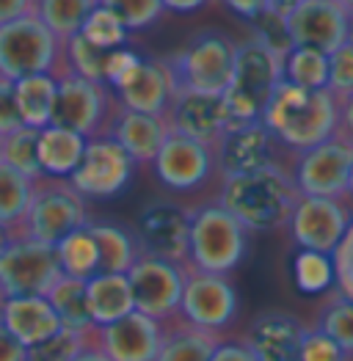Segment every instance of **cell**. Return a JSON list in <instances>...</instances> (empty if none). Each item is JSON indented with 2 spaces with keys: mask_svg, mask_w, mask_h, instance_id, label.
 Segmentation results:
<instances>
[{
  "mask_svg": "<svg viewBox=\"0 0 353 361\" xmlns=\"http://www.w3.org/2000/svg\"><path fill=\"white\" fill-rule=\"evenodd\" d=\"M263 124L276 144L298 154L340 133V99L328 89H298L282 80L265 105Z\"/></svg>",
  "mask_w": 353,
  "mask_h": 361,
  "instance_id": "6da1fadb",
  "label": "cell"
},
{
  "mask_svg": "<svg viewBox=\"0 0 353 361\" xmlns=\"http://www.w3.org/2000/svg\"><path fill=\"white\" fill-rule=\"evenodd\" d=\"M301 193L293 174L279 163L221 180L218 204L243 224L246 232H273L290 224Z\"/></svg>",
  "mask_w": 353,
  "mask_h": 361,
  "instance_id": "7a4b0ae2",
  "label": "cell"
},
{
  "mask_svg": "<svg viewBox=\"0 0 353 361\" xmlns=\"http://www.w3.org/2000/svg\"><path fill=\"white\" fill-rule=\"evenodd\" d=\"M249 251V232L218 202L191 210L188 259L185 268L199 273L229 276Z\"/></svg>",
  "mask_w": 353,
  "mask_h": 361,
  "instance_id": "3957f363",
  "label": "cell"
},
{
  "mask_svg": "<svg viewBox=\"0 0 353 361\" xmlns=\"http://www.w3.org/2000/svg\"><path fill=\"white\" fill-rule=\"evenodd\" d=\"M64 72H69L64 59V42L50 33L36 11L0 25V78L14 83L30 75L61 78Z\"/></svg>",
  "mask_w": 353,
  "mask_h": 361,
  "instance_id": "277c9868",
  "label": "cell"
},
{
  "mask_svg": "<svg viewBox=\"0 0 353 361\" xmlns=\"http://www.w3.org/2000/svg\"><path fill=\"white\" fill-rule=\"evenodd\" d=\"M237 44L221 30L196 33L182 50L166 56L163 66L172 75L174 91H202V94H224L232 83Z\"/></svg>",
  "mask_w": 353,
  "mask_h": 361,
  "instance_id": "5b68a950",
  "label": "cell"
},
{
  "mask_svg": "<svg viewBox=\"0 0 353 361\" xmlns=\"http://www.w3.org/2000/svg\"><path fill=\"white\" fill-rule=\"evenodd\" d=\"M282 83V56L265 47L260 39H246L235 50L232 83L224 91V102L232 124L263 121V111L270 94Z\"/></svg>",
  "mask_w": 353,
  "mask_h": 361,
  "instance_id": "8992f818",
  "label": "cell"
},
{
  "mask_svg": "<svg viewBox=\"0 0 353 361\" xmlns=\"http://www.w3.org/2000/svg\"><path fill=\"white\" fill-rule=\"evenodd\" d=\"M88 226L86 199L72 188L69 180H42L33 185V199L25 212L20 238H30L56 248L66 235Z\"/></svg>",
  "mask_w": 353,
  "mask_h": 361,
  "instance_id": "52a82bcc",
  "label": "cell"
},
{
  "mask_svg": "<svg viewBox=\"0 0 353 361\" xmlns=\"http://www.w3.org/2000/svg\"><path fill=\"white\" fill-rule=\"evenodd\" d=\"M114 111H116V97L105 83L80 78L75 72H64L59 78L50 124L72 130L83 138H97L105 135V127Z\"/></svg>",
  "mask_w": 353,
  "mask_h": 361,
  "instance_id": "ba28073f",
  "label": "cell"
},
{
  "mask_svg": "<svg viewBox=\"0 0 353 361\" xmlns=\"http://www.w3.org/2000/svg\"><path fill=\"white\" fill-rule=\"evenodd\" d=\"M185 276H188V268L179 262L138 254V259L127 271L136 312L147 314L157 323H169V320L179 317Z\"/></svg>",
  "mask_w": 353,
  "mask_h": 361,
  "instance_id": "9c48e42d",
  "label": "cell"
},
{
  "mask_svg": "<svg viewBox=\"0 0 353 361\" xmlns=\"http://www.w3.org/2000/svg\"><path fill=\"white\" fill-rule=\"evenodd\" d=\"M61 265L56 248L30 238H11L0 251V293L3 298L47 295L59 281Z\"/></svg>",
  "mask_w": 353,
  "mask_h": 361,
  "instance_id": "30bf717a",
  "label": "cell"
},
{
  "mask_svg": "<svg viewBox=\"0 0 353 361\" xmlns=\"http://www.w3.org/2000/svg\"><path fill=\"white\" fill-rule=\"evenodd\" d=\"M353 166V141L342 133L331 135L328 141L298 152L293 166V182L301 196H323L342 199L348 196V177Z\"/></svg>",
  "mask_w": 353,
  "mask_h": 361,
  "instance_id": "8fae6325",
  "label": "cell"
},
{
  "mask_svg": "<svg viewBox=\"0 0 353 361\" xmlns=\"http://www.w3.org/2000/svg\"><path fill=\"white\" fill-rule=\"evenodd\" d=\"M235 317L237 293L227 276L188 271L182 301H179V320L202 331L224 336V331L235 323Z\"/></svg>",
  "mask_w": 353,
  "mask_h": 361,
  "instance_id": "7c38bea8",
  "label": "cell"
},
{
  "mask_svg": "<svg viewBox=\"0 0 353 361\" xmlns=\"http://www.w3.org/2000/svg\"><path fill=\"white\" fill-rule=\"evenodd\" d=\"M293 47H312L331 56L351 42V8L342 0H301L285 17Z\"/></svg>",
  "mask_w": 353,
  "mask_h": 361,
  "instance_id": "4fadbf2b",
  "label": "cell"
},
{
  "mask_svg": "<svg viewBox=\"0 0 353 361\" xmlns=\"http://www.w3.org/2000/svg\"><path fill=\"white\" fill-rule=\"evenodd\" d=\"M133 171H136L133 157L114 138L97 135L86 141L83 160L69 182L83 199H114L130 185Z\"/></svg>",
  "mask_w": 353,
  "mask_h": 361,
  "instance_id": "5bb4252c",
  "label": "cell"
},
{
  "mask_svg": "<svg viewBox=\"0 0 353 361\" xmlns=\"http://www.w3.org/2000/svg\"><path fill=\"white\" fill-rule=\"evenodd\" d=\"M353 215L342 199L323 196H301L290 215V235L301 245V251L334 254V248L345 238Z\"/></svg>",
  "mask_w": 353,
  "mask_h": 361,
  "instance_id": "9a60e30c",
  "label": "cell"
},
{
  "mask_svg": "<svg viewBox=\"0 0 353 361\" xmlns=\"http://www.w3.org/2000/svg\"><path fill=\"white\" fill-rule=\"evenodd\" d=\"M215 152V171L221 180L249 174L276 163V138L268 133L263 121H237L224 130Z\"/></svg>",
  "mask_w": 353,
  "mask_h": 361,
  "instance_id": "2e32d148",
  "label": "cell"
},
{
  "mask_svg": "<svg viewBox=\"0 0 353 361\" xmlns=\"http://www.w3.org/2000/svg\"><path fill=\"white\" fill-rule=\"evenodd\" d=\"M188 229H191V210L176 207L172 202H155L138 215L133 238L138 243L141 254L185 265Z\"/></svg>",
  "mask_w": 353,
  "mask_h": 361,
  "instance_id": "e0dca14e",
  "label": "cell"
},
{
  "mask_svg": "<svg viewBox=\"0 0 353 361\" xmlns=\"http://www.w3.org/2000/svg\"><path fill=\"white\" fill-rule=\"evenodd\" d=\"M152 169L166 188L188 193V190L202 188L215 171V152L213 147L199 144L193 138L169 133L160 152L152 160Z\"/></svg>",
  "mask_w": 353,
  "mask_h": 361,
  "instance_id": "ac0fdd59",
  "label": "cell"
},
{
  "mask_svg": "<svg viewBox=\"0 0 353 361\" xmlns=\"http://www.w3.org/2000/svg\"><path fill=\"white\" fill-rule=\"evenodd\" d=\"M166 121L172 133H179L207 147H215L224 130L232 124L224 94H202V91H174Z\"/></svg>",
  "mask_w": 353,
  "mask_h": 361,
  "instance_id": "d6986e66",
  "label": "cell"
},
{
  "mask_svg": "<svg viewBox=\"0 0 353 361\" xmlns=\"http://www.w3.org/2000/svg\"><path fill=\"white\" fill-rule=\"evenodd\" d=\"M94 339L111 361H155L163 339V323L141 312H130L111 326H100Z\"/></svg>",
  "mask_w": 353,
  "mask_h": 361,
  "instance_id": "ffe728a7",
  "label": "cell"
},
{
  "mask_svg": "<svg viewBox=\"0 0 353 361\" xmlns=\"http://www.w3.org/2000/svg\"><path fill=\"white\" fill-rule=\"evenodd\" d=\"M306 323L290 312H263L243 334L246 348L257 361H301V339Z\"/></svg>",
  "mask_w": 353,
  "mask_h": 361,
  "instance_id": "44dd1931",
  "label": "cell"
},
{
  "mask_svg": "<svg viewBox=\"0 0 353 361\" xmlns=\"http://www.w3.org/2000/svg\"><path fill=\"white\" fill-rule=\"evenodd\" d=\"M119 108L133 111V114H147V116H160L166 119L172 99H174V83L163 61H141L138 69L127 83H121L116 91Z\"/></svg>",
  "mask_w": 353,
  "mask_h": 361,
  "instance_id": "7402d4cb",
  "label": "cell"
},
{
  "mask_svg": "<svg viewBox=\"0 0 353 361\" xmlns=\"http://www.w3.org/2000/svg\"><path fill=\"white\" fill-rule=\"evenodd\" d=\"M169 121L160 116H147V114H133L119 108L105 127V135L114 138L121 149L133 157V163H152L155 154L160 152L166 135H169Z\"/></svg>",
  "mask_w": 353,
  "mask_h": 361,
  "instance_id": "603a6c76",
  "label": "cell"
},
{
  "mask_svg": "<svg viewBox=\"0 0 353 361\" xmlns=\"http://www.w3.org/2000/svg\"><path fill=\"white\" fill-rule=\"evenodd\" d=\"M0 326L11 334L23 348H33L53 334L61 331V323L44 295H20L6 298L0 309Z\"/></svg>",
  "mask_w": 353,
  "mask_h": 361,
  "instance_id": "cb8c5ba5",
  "label": "cell"
},
{
  "mask_svg": "<svg viewBox=\"0 0 353 361\" xmlns=\"http://www.w3.org/2000/svg\"><path fill=\"white\" fill-rule=\"evenodd\" d=\"M83 135L64 130L56 124H47L44 130H39V166L42 174L50 180H69L75 174V169L83 160L86 152Z\"/></svg>",
  "mask_w": 353,
  "mask_h": 361,
  "instance_id": "d4e9b609",
  "label": "cell"
},
{
  "mask_svg": "<svg viewBox=\"0 0 353 361\" xmlns=\"http://www.w3.org/2000/svg\"><path fill=\"white\" fill-rule=\"evenodd\" d=\"M88 312L94 326H111L124 314L136 312L127 273H97L86 281Z\"/></svg>",
  "mask_w": 353,
  "mask_h": 361,
  "instance_id": "484cf974",
  "label": "cell"
},
{
  "mask_svg": "<svg viewBox=\"0 0 353 361\" xmlns=\"http://www.w3.org/2000/svg\"><path fill=\"white\" fill-rule=\"evenodd\" d=\"M221 339H224L221 334L202 331L174 317L163 323V339L155 361H210Z\"/></svg>",
  "mask_w": 353,
  "mask_h": 361,
  "instance_id": "4316f807",
  "label": "cell"
},
{
  "mask_svg": "<svg viewBox=\"0 0 353 361\" xmlns=\"http://www.w3.org/2000/svg\"><path fill=\"white\" fill-rule=\"evenodd\" d=\"M56 89L59 78L56 75H30L23 80H14V97H17V111L25 127L44 130L53 121V105H56Z\"/></svg>",
  "mask_w": 353,
  "mask_h": 361,
  "instance_id": "83f0119b",
  "label": "cell"
},
{
  "mask_svg": "<svg viewBox=\"0 0 353 361\" xmlns=\"http://www.w3.org/2000/svg\"><path fill=\"white\" fill-rule=\"evenodd\" d=\"M44 298L53 306L61 329H69V331H94L97 329L91 320V312H88V295L83 279L61 276Z\"/></svg>",
  "mask_w": 353,
  "mask_h": 361,
  "instance_id": "f1b7e54d",
  "label": "cell"
},
{
  "mask_svg": "<svg viewBox=\"0 0 353 361\" xmlns=\"http://www.w3.org/2000/svg\"><path fill=\"white\" fill-rule=\"evenodd\" d=\"M88 229L100 248V268L102 273H127L138 259V243L133 232L121 229L116 224H94L88 221Z\"/></svg>",
  "mask_w": 353,
  "mask_h": 361,
  "instance_id": "f546056e",
  "label": "cell"
},
{
  "mask_svg": "<svg viewBox=\"0 0 353 361\" xmlns=\"http://www.w3.org/2000/svg\"><path fill=\"white\" fill-rule=\"evenodd\" d=\"M33 185L36 182L0 160V226L8 229L11 238H20L25 212L33 199Z\"/></svg>",
  "mask_w": 353,
  "mask_h": 361,
  "instance_id": "4dcf8cb0",
  "label": "cell"
},
{
  "mask_svg": "<svg viewBox=\"0 0 353 361\" xmlns=\"http://www.w3.org/2000/svg\"><path fill=\"white\" fill-rule=\"evenodd\" d=\"M56 257H59V265L64 276L88 281L91 276L102 273V268H100V248H97V240H94L88 226L66 235L56 245Z\"/></svg>",
  "mask_w": 353,
  "mask_h": 361,
  "instance_id": "1f68e13d",
  "label": "cell"
},
{
  "mask_svg": "<svg viewBox=\"0 0 353 361\" xmlns=\"http://www.w3.org/2000/svg\"><path fill=\"white\" fill-rule=\"evenodd\" d=\"M94 8H97V0H36L33 6L39 20L50 28L59 42H69L72 36H78Z\"/></svg>",
  "mask_w": 353,
  "mask_h": 361,
  "instance_id": "d6a6232c",
  "label": "cell"
},
{
  "mask_svg": "<svg viewBox=\"0 0 353 361\" xmlns=\"http://www.w3.org/2000/svg\"><path fill=\"white\" fill-rule=\"evenodd\" d=\"M282 80L298 89H328V56L312 47H290L282 59Z\"/></svg>",
  "mask_w": 353,
  "mask_h": 361,
  "instance_id": "836d02e7",
  "label": "cell"
},
{
  "mask_svg": "<svg viewBox=\"0 0 353 361\" xmlns=\"http://www.w3.org/2000/svg\"><path fill=\"white\" fill-rule=\"evenodd\" d=\"M0 160L6 166H11L14 171L25 174L28 180H42L44 174H42V166H39V130L20 127L11 135L0 138Z\"/></svg>",
  "mask_w": 353,
  "mask_h": 361,
  "instance_id": "e575fe53",
  "label": "cell"
},
{
  "mask_svg": "<svg viewBox=\"0 0 353 361\" xmlns=\"http://www.w3.org/2000/svg\"><path fill=\"white\" fill-rule=\"evenodd\" d=\"M315 329L323 331L325 336H331L353 359V301H348L340 293H334L321 306V312L315 317Z\"/></svg>",
  "mask_w": 353,
  "mask_h": 361,
  "instance_id": "d590c367",
  "label": "cell"
},
{
  "mask_svg": "<svg viewBox=\"0 0 353 361\" xmlns=\"http://www.w3.org/2000/svg\"><path fill=\"white\" fill-rule=\"evenodd\" d=\"M97 331V329H94ZM94 331H69L61 329L50 339L25 348V361H75L80 350H86L94 342Z\"/></svg>",
  "mask_w": 353,
  "mask_h": 361,
  "instance_id": "8d00e7d4",
  "label": "cell"
},
{
  "mask_svg": "<svg viewBox=\"0 0 353 361\" xmlns=\"http://www.w3.org/2000/svg\"><path fill=\"white\" fill-rule=\"evenodd\" d=\"M108 53L111 50H100L94 47L91 42H86L80 33L72 36L69 42H64V59H66V69L88 78V80H97V83H105V63H108Z\"/></svg>",
  "mask_w": 353,
  "mask_h": 361,
  "instance_id": "74e56055",
  "label": "cell"
},
{
  "mask_svg": "<svg viewBox=\"0 0 353 361\" xmlns=\"http://www.w3.org/2000/svg\"><path fill=\"white\" fill-rule=\"evenodd\" d=\"M295 284L301 293L306 295H318L325 293L334 284V262L328 254H318V251H301L293 262Z\"/></svg>",
  "mask_w": 353,
  "mask_h": 361,
  "instance_id": "f35d334b",
  "label": "cell"
},
{
  "mask_svg": "<svg viewBox=\"0 0 353 361\" xmlns=\"http://www.w3.org/2000/svg\"><path fill=\"white\" fill-rule=\"evenodd\" d=\"M127 33L130 30L124 28L116 17L108 8H102V6H97L88 14V20L83 23V28H80V36L86 42H91L94 47H100V50H119V47H124Z\"/></svg>",
  "mask_w": 353,
  "mask_h": 361,
  "instance_id": "ab89813d",
  "label": "cell"
},
{
  "mask_svg": "<svg viewBox=\"0 0 353 361\" xmlns=\"http://www.w3.org/2000/svg\"><path fill=\"white\" fill-rule=\"evenodd\" d=\"M97 6L108 8L127 30L149 28L166 11L163 0H97Z\"/></svg>",
  "mask_w": 353,
  "mask_h": 361,
  "instance_id": "60d3db41",
  "label": "cell"
},
{
  "mask_svg": "<svg viewBox=\"0 0 353 361\" xmlns=\"http://www.w3.org/2000/svg\"><path fill=\"white\" fill-rule=\"evenodd\" d=\"M328 91L337 99L353 94V42H345L328 56Z\"/></svg>",
  "mask_w": 353,
  "mask_h": 361,
  "instance_id": "b9f144b4",
  "label": "cell"
},
{
  "mask_svg": "<svg viewBox=\"0 0 353 361\" xmlns=\"http://www.w3.org/2000/svg\"><path fill=\"white\" fill-rule=\"evenodd\" d=\"M301 361H351V356L323 331L315 326H306L301 339Z\"/></svg>",
  "mask_w": 353,
  "mask_h": 361,
  "instance_id": "7bdbcfd3",
  "label": "cell"
},
{
  "mask_svg": "<svg viewBox=\"0 0 353 361\" xmlns=\"http://www.w3.org/2000/svg\"><path fill=\"white\" fill-rule=\"evenodd\" d=\"M331 262H334V284H337V293L345 295L348 301H353V221H351V226H348V232H345V238L334 248Z\"/></svg>",
  "mask_w": 353,
  "mask_h": 361,
  "instance_id": "ee69618b",
  "label": "cell"
},
{
  "mask_svg": "<svg viewBox=\"0 0 353 361\" xmlns=\"http://www.w3.org/2000/svg\"><path fill=\"white\" fill-rule=\"evenodd\" d=\"M141 56L127 50V47H119V50H111L108 53V63H105V86L111 91H116L121 83H127L133 78V72L138 69L141 63Z\"/></svg>",
  "mask_w": 353,
  "mask_h": 361,
  "instance_id": "f6af8a7d",
  "label": "cell"
},
{
  "mask_svg": "<svg viewBox=\"0 0 353 361\" xmlns=\"http://www.w3.org/2000/svg\"><path fill=\"white\" fill-rule=\"evenodd\" d=\"M25 127L17 111V97H14V83L0 78V138L11 135L14 130Z\"/></svg>",
  "mask_w": 353,
  "mask_h": 361,
  "instance_id": "bcb514c9",
  "label": "cell"
},
{
  "mask_svg": "<svg viewBox=\"0 0 353 361\" xmlns=\"http://www.w3.org/2000/svg\"><path fill=\"white\" fill-rule=\"evenodd\" d=\"M210 361H257L243 339H221Z\"/></svg>",
  "mask_w": 353,
  "mask_h": 361,
  "instance_id": "7dc6e473",
  "label": "cell"
},
{
  "mask_svg": "<svg viewBox=\"0 0 353 361\" xmlns=\"http://www.w3.org/2000/svg\"><path fill=\"white\" fill-rule=\"evenodd\" d=\"M229 11H235L237 17H243V20H249V23H254V20H260L265 11H268V6H265V0H221Z\"/></svg>",
  "mask_w": 353,
  "mask_h": 361,
  "instance_id": "c3c4849f",
  "label": "cell"
},
{
  "mask_svg": "<svg viewBox=\"0 0 353 361\" xmlns=\"http://www.w3.org/2000/svg\"><path fill=\"white\" fill-rule=\"evenodd\" d=\"M33 6H36V0H0V25L33 11Z\"/></svg>",
  "mask_w": 353,
  "mask_h": 361,
  "instance_id": "681fc988",
  "label": "cell"
},
{
  "mask_svg": "<svg viewBox=\"0 0 353 361\" xmlns=\"http://www.w3.org/2000/svg\"><path fill=\"white\" fill-rule=\"evenodd\" d=\"M0 361H25V348L0 326Z\"/></svg>",
  "mask_w": 353,
  "mask_h": 361,
  "instance_id": "f907efd6",
  "label": "cell"
},
{
  "mask_svg": "<svg viewBox=\"0 0 353 361\" xmlns=\"http://www.w3.org/2000/svg\"><path fill=\"white\" fill-rule=\"evenodd\" d=\"M340 133L353 141V94L340 99Z\"/></svg>",
  "mask_w": 353,
  "mask_h": 361,
  "instance_id": "816d5d0a",
  "label": "cell"
},
{
  "mask_svg": "<svg viewBox=\"0 0 353 361\" xmlns=\"http://www.w3.org/2000/svg\"><path fill=\"white\" fill-rule=\"evenodd\" d=\"M202 6H207V0H163V8L176 11V14H193Z\"/></svg>",
  "mask_w": 353,
  "mask_h": 361,
  "instance_id": "f5cc1de1",
  "label": "cell"
},
{
  "mask_svg": "<svg viewBox=\"0 0 353 361\" xmlns=\"http://www.w3.org/2000/svg\"><path fill=\"white\" fill-rule=\"evenodd\" d=\"M298 3H301V0H265L268 11H270V14H276V17H287Z\"/></svg>",
  "mask_w": 353,
  "mask_h": 361,
  "instance_id": "db71d44e",
  "label": "cell"
},
{
  "mask_svg": "<svg viewBox=\"0 0 353 361\" xmlns=\"http://www.w3.org/2000/svg\"><path fill=\"white\" fill-rule=\"evenodd\" d=\"M75 361H111V359H108V356L100 350V345H97V339H94L86 350H80V353H78V359H75Z\"/></svg>",
  "mask_w": 353,
  "mask_h": 361,
  "instance_id": "11a10c76",
  "label": "cell"
},
{
  "mask_svg": "<svg viewBox=\"0 0 353 361\" xmlns=\"http://www.w3.org/2000/svg\"><path fill=\"white\" fill-rule=\"evenodd\" d=\"M8 243H11V232H8V229H3V226H0V251H3V248H6V245H8Z\"/></svg>",
  "mask_w": 353,
  "mask_h": 361,
  "instance_id": "9f6ffc18",
  "label": "cell"
},
{
  "mask_svg": "<svg viewBox=\"0 0 353 361\" xmlns=\"http://www.w3.org/2000/svg\"><path fill=\"white\" fill-rule=\"evenodd\" d=\"M348 196L353 199V166H351V177H348Z\"/></svg>",
  "mask_w": 353,
  "mask_h": 361,
  "instance_id": "6f0895ef",
  "label": "cell"
},
{
  "mask_svg": "<svg viewBox=\"0 0 353 361\" xmlns=\"http://www.w3.org/2000/svg\"><path fill=\"white\" fill-rule=\"evenodd\" d=\"M342 3H345V6H348V8L353 11V0H342Z\"/></svg>",
  "mask_w": 353,
  "mask_h": 361,
  "instance_id": "680465c9",
  "label": "cell"
},
{
  "mask_svg": "<svg viewBox=\"0 0 353 361\" xmlns=\"http://www.w3.org/2000/svg\"><path fill=\"white\" fill-rule=\"evenodd\" d=\"M351 42H353V11H351Z\"/></svg>",
  "mask_w": 353,
  "mask_h": 361,
  "instance_id": "91938a15",
  "label": "cell"
},
{
  "mask_svg": "<svg viewBox=\"0 0 353 361\" xmlns=\"http://www.w3.org/2000/svg\"><path fill=\"white\" fill-rule=\"evenodd\" d=\"M3 301H6V298H3V293H0V309H3Z\"/></svg>",
  "mask_w": 353,
  "mask_h": 361,
  "instance_id": "94428289",
  "label": "cell"
}]
</instances>
